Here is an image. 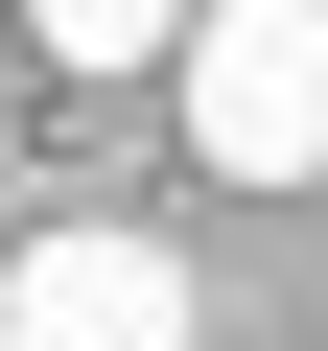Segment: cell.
<instances>
[{
  "label": "cell",
  "instance_id": "obj_1",
  "mask_svg": "<svg viewBox=\"0 0 328 351\" xmlns=\"http://www.w3.org/2000/svg\"><path fill=\"white\" fill-rule=\"evenodd\" d=\"M188 141H211V188H305L328 164V0H211L188 24Z\"/></svg>",
  "mask_w": 328,
  "mask_h": 351
},
{
  "label": "cell",
  "instance_id": "obj_2",
  "mask_svg": "<svg viewBox=\"0 0 328 351\" xmlns=\"http://www.w3.org/2000/svg\"><path fill=\"white\" fill-rule=\"evenodd\" d=\"M0 351H188V258L117 234V211H71V234H24V281H0Z\"/></svg>",
  "mask_w": 328,
  "mask_h": 351
},
{
  "label": "cell",
  "instance_id": "obj_3",
  "mask_svg": "<svg viewBox=\"0 0 328 351\" xmlns=\"http://www.w3.org/2000/svg\"><path fill=\"white\" fill-rule=\"evenodd\" d=\"M47 47H71V71H188V24H164V0H47Z\"/></svg>",
  "mask_w": 328,
  "mask_h": 351
}]
</instances>
